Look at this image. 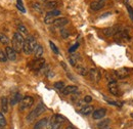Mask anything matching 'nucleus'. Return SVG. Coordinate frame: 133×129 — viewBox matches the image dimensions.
Listing matches in <instances>:
<instances>
[{"label":"nucleus","instance_id":"1","mask_svg":"<svg viewBox=\"0 0 133 129\" xmlns=\"http://www.w3.org/2000/svg\"><path fill=\"white\" fill-rule=\"evenodd\" d=\"M65 123V118L58 114H55L50 117V119L47 122L46 128L47 129H59L62 125Z\"/></svg>","mask_w":133,"mask_h":129},{"label":"nucleus","instance_id":"2","mask_svg":"<svg viewBox=\"0 0 133 129\" xmlns=\"http://www.w3.org/2000/svg\"><path fill=\"white\" fill-rule=\"evenodd\" d=\"M46 110V108L44 107V105L41 102V104H39L35 109H34L33 111H31L30 113L28 114V116H27V118H26V120H27V122L28 123H32L33 121H35L40 115L42 113H44V111Z\"/></svg>","mask_w":133,"mask_h":129},{"label":"nucleus","instance_id":"3","mask_svg":"<svg viewBox=\"0 0 133 129\" xmlns=\"http://www.w3.org/2000/svg\"><path fill=\"white\" fill-rule=\"evenodd\" d=\"M12 48L15 49L17 52H21L23 50V46H24V42H25V38L24 36L19 32H17L14 34L12 37Z\"/></svg>","mask_w":133,"mask_h":129},{"label":"nucleus","instance_id":"4","mask_svg":"<svg viewBox=\"0 0 133 129\" xmlns=\"http://www.w3.org/2000/svg\"><path fill=\"white\" fill-rule=\"evenodd\" d=\"M34 104V98L32 96H24L19 101V111H25L29 108H31Z\"/></svg>","mask_w":133,"mask_h":129},{"label":"nucleus","instance_id":"5","mask_svg":"<svg viewBox=\"0 0 133 129\" xmlns=\"http://www.w3.org/2000/svg\"><path fill=\"white\" fill-rule=\"evenodd\" d=\"M29 67L31 68V70L33 71H41L44 67H45V60L44 59H35L34 61H32L30 64H29Z\"/></svg>","mask_w":133,"mask_h":129},{"label":"nucleus","instance_id":"6","mask_svg":"<svg viewBox=\"0 0 133 129\" xmlns=\"http://www.w3.org/2000/svg\"><path fill=\"white\" fill-rule=\"evenodd\" d=\"M88 75H89L90 80L92 81V82H95V83L99 82L100 79H101V74H100V72L97 70V69H95V68L90 69Z\"/></svg>","mask_w":133,"mask_h":129},{"label":"nucleus","instance_id":"7","mask_svg":"<svg viewBox=\"0 0 133 129\" xmlns=\"http://www.w3.org/2000/svg\"><path fill=\"white\" fill-rule=\"evenodd\" d=\"M130 72L127 68H120L115 71V76H116L118 79H125L129 76Z\"/></svg>","mask_w":133,"mask_h":129},{"label":"nucleus","instance_id":"8","mask_svg":"<svg viewBox=\"0 0 133 129\" xmlns=\"http://www.w3.org/2000/svg\"><path fill=\"white\" fill-rule=\"evenodd\" d=\"M108 88H109V91L110 93H112L113 95H119V86H118V83L116 81H113V82H109L108 84Z\"/></svg>","mask_w":133,"mask_h":129},{"label":"nucleus","instance_id":"9","mask_svg":"<svg viewBox=\"0 0 133 129\" xmlns=\"http://www.w3.org/2000/svg\"><path fill=\"white\" fill-rule=\"evenodd\" d=\"M5 53L7 55V59L10 61H16L17 60V51L10 46L5 47Z\"/></svg>","mask_w":133,"mask_h":129},{"label":"nucleus","instance_id":"10","mask_svg":"<svg viewBox=\"0 0 133 129\" xmlns=\"http://www.w3.org/2000/svg\"><path fill=\"white\" fill-rule=\"evenodd\" d=\"M120 31L119 27H110V28H105L102 30V33L108 36V37H111V36H115L117 33Z\"/></svg>","mask_w":133,"mask_h":129},{"label":"nucleus","instance_id":"11","mask_svg":"<svg viewBox=\"0 0 133 129\" xmlns=\"http://www.w3.org/2000/svg\"><path fill=\"white\" fill-rule=\"evenodd\" d=\"M107 114V110L103 109V108H100V109H97L95 110L93 114H92V117L94 120H99V119H102Z\"/></svg>","mask_w":133,"mask_h":129},{"label":"nucleus","instance_id":"12","mask_svg":"<svg viewBox=\"0 0 133 129\" xmlns=\"http://www.w3.org/2000/svg\"><path fill=\"white\" fill-rule=\"evenodd\" d=\"M68 23H69V20H68L66 17H59V18L54 20L53 25H54V27H56V28H63V27H65L66 25H68Z\"/></svg>","mask_w":133,"mask_h":129},{"label":"nucleus","instance_id":"13","mask_svg":"<svg viewBox=\"0 0 133 129\" xmlns=\"http://www.w3.org/2000/svg\"><path fill=\"white\" fill-rule=\"evenodd\" d=\"M77 90H78V87L77 86H75V85H69V86H66L62 90V92L65 95H69V94H74L75 92H77Z\"/></svg>","mask_w":133,"mask_h":129},{"label":"nucleus","instance_id":"14","mask_svg":"<svg viewBox=\"0 0 133 129\" xmlns=\"http://www.w3.org/2000/svg\"><path fill=\"white\" fill-rule=\"evenodd\" d=\"M104 7V3H103V1H93V2H91V4H90V8L92 9V10H94V11H97V10H100L101 8H103Z\"/></svg>","mask_w":133,"mask_h":129},{"label":"nucleus","instance_id":"15","mask_svg":"<svg viewBox=\"0 0 133 129\" xmlns=\"http://www.w3.org/2000/svg\"><path fill=\"white\" fill-rule=\"evenodd\" d=\"M79 112H80V114L84 115V116H88V115H90V114H93L94 109H93L92 106H84V107H82V108L79 110Z\"/></svg>","mask_w":133,"mask_h":129},{"label":"nucleus","instance_id":"16","mask_svg":"<svg viewBox=\"0 0 133 129\" xmlns=\"http://www.w3.org/2000/svg\"><path fill=\"white\" fill-rule=\"evenodd\" d=\"M47 122H48V118H43V119L37 121L36 124L34 125V129H43L47 125Z\"/></svg>","mask_w":133,"mask_h":129},{"label":"nucleus","instance_id":"17","mask_svg":"<svg viewBox=\"0 0 133 129\" xmlns=\"http://www.w3.org/2000/svg\"><path fill=\"white\" fill-rule=\"evenodd\" d=\"M23 51H24V52H25L27 55H29V54L33 53V50H32V48H31V46H30V43H29V41H28V39H27V38L25 39V42H24Z\"/></svg>","mask_w":133,"mask_h":129},{"label":"nucleus","instance_id":"18","mask_svg":"<svg viewBox=\"0 0 133 129\" xmlns=\"http://www.w3.org/2000/svg\"><path fill=\"white\" fill-rule=\"evenodd\" d=\"M75 68H76L77 73H78L79 75H81V76H86V75H88V73H89V71H88L85 67L81 66V64H77Z\"/></svg>","mask_w":133,"mask_h":129},{"label":"nucleus","instance_id":"19","mask_svg":"<svg viewBox=\"0 0 133 129\" xmlns=\"http://www.w3.org/2000/svg\"><path fill=\"white\" fill-rule=\"evenodd\" d=\"M21 100H22V96H21V94L18 92H17V93L12 94L11 97H10V105L11 106H16Z\"/></svg>","mask_w":133,"mask_h":129},{"label":"nucleus","instance_id":"20","mask_svg":"<svg viewBox=\"0 0 133 129\" xmlns=\"http://www.w3.org/2000/svg\"><path fill=\"white\" fill-rule=\"evenodd\" d=\"M1 110L3 113H7L8 111V102H7V97H1Z\"/></svg>","mask_w":133,"mask_h":129},{"label":"nucleus","instance_id":"21","mask_svg":"<svg viewBox=\"0 0 133 129\" xmlns=\"http://www.w3.org/2000/svg\"><path fill=\"white\" fill-rule=\"evenodd\" d=\"M34 55H35V59H41L42 55H43V47L41 45H37L36 49L34 50Z\"/></svg>","mask_w":133,"mask_h":129},{"label":"nucleus","instance_id":"22","mask_svg":"<svg viewBox=\"0 0 133 129\" xmlns=\"http://www.w3.org/2000/svg\"><path fill=\"white\" fill-rule=\"evenodd\" d=\"M80 60V55L79 54H72L70 57H69V62H70V64H72L73 67H76L77 66V63H78V61Z\"/></svg>","mask_w":133,"mask_h":129},{"label":"nucleus","instance_id":"23","mask_svg":"<svg viewBox=\"0 0 133 129\" xmlns=\"http://www.w3.org/2000/svg\"><path fill=\"white\" fill-rule=\"evenodd\" d=\"M110 123H111V120H110V119H104L103 121H100V122L97 123V127L99 129L107 128V127H109Z\"/></svg>","mask_w":133,"mask_h":129},{"label":"nucleus","instance_id":"24","mask_svg":"<svg viewBox=\"0 0 133 129\" xmlns=\"http://www.w3.org/2000/svg\"><path fill=\"white\" fill-rule=\"evenodd\" d=\"M56 6H57V2H56V1H48V2H46V4H45V7H46L47 9H50V10L56 9Z\"/></svg>","mask_w":133,"mask_h":129},{"label":"nucleus","instance_id":"25","mask_svg":"<svg viewBox=\"0 0 133 129\" xmlns=\"http://www.w3.org/2000/svg\"><path fill=\"white\" fill-rule=\"evenodd\" d=\"M32 8H33L36 12H38V14H42V11H43L42 6L39 3H37V2H33L32 3Z\"/></svg>","mask_w":133,"mask_h":129},{"label":"nucleus","instance_id":"26","mask_svg":"<svg viewBox=\"0 0 133 129\" xmlns=\"http://www.w3.org/2000/svg\"><path fill=\"white\" fill-rule=\"evenodd\" d=\"M0 42H1L2 44H4V45H7V44L9 43V38H8L5 34L0 33Z\"/></svg>","mask_w":133,"mask_h":129},{"label":"nucleus","instance_id":"27","mask_svg":"<svg viewBox=\"0 0 133 129\" xmlns=\"http://www.w3.org/2000/svg\"><path fill=\"white\" fill-rule=\"evenodd\" d=\"M65 87L66 86H65V83L63 81H58V82H55L54 83V88H56L58 90H63Z\"/></svg>","mask_w":133,"mask_h":129},{"label":"nucleus","instance_id":"28","mask_svg":"<svg viewBox=\"0 0 133 129\" xmlns=\"http://www.w3.org/2000/svg\"><path fill=\"white\" fill-rule=\"evenodd\" d=\"M46 15H47V16H53V17H55V16H58L59 15H61V11H59L58 9H53V10H49Z\"/></svg>","mask_w":133,"mask_h":129},{"label":"nucleus","instance_id":"29","mask_svg":"<svg viewBox=\"0 0 133 129\" xmlns=\"http://www.w3.org/2000/svg\"><path fill=\"white\" fill-rule=\"evenodd\" d=\"M17 29H18V32L21 33L22 35H28V30L24 25H19Z\"/></svg>","mask_w":133,"mask_h":129},{"label":"nucleus","instance_id":"30","mask_svg":"<svg viewBox=\"0 0 133 129\" xmlns=\"http://www.w3.org/2000/svg\"><path fill=\"white\" fill-rule=\"evenodd\" d=\"M54 22V17L51 16H47L46 15V16L44 17V23L46 24V25H49V24H52Z\"/></svg>","mask_w":133,"mask_h":129},{"label":"nucleus","instance_id":"31","mask_svg":"<svg viewBox=\"0 0 133 129\" xmlns=\"http://www.w3.org/2000/svg\"><path fill=\"white\" fill-rule=\"evenodd\" d=\"M6 125V119L3 116V114L0 112V127H4Z\"/></svg>","mask_w":133,"mask_h":129},{"label":"nucleus","instance_id":"32","mask_svg":"<svg viewBox=\"0 0 133 129\" xmlns=\"http://www.w3.org/2000/svg\"><path fill=\"white\" fill-rule=\"evenodd\" d=\"M103 98L105 99V101L108 102V104H110V105H113V106H117V107H120L121 105L119 104V102H117V101H115V100H111V99H109L108 97L105 96V95H103Z\"/></svg>","mask_w":133,"mask_h":129},{"label":"nucleus","instance_id":"33","mask_svg":"<svg viewBox=\"0 0 133 129\" xmlns=\"http://www.w3.org/2000/svg\"><path fill=\"white\" fill-rule=\"evenodd\" d=\"M7 60H8V59H7L6 53L3 52V51H0V63H5Z\"/></svg>","mask_w":133,"mask_h":129},{"label":"nucleus","instance_id":"34","mask_svg":"<svg viewBox=\"0 0 133 129\" xmlns=\"http://www.w3.org/2000/svg\"><path fill=\"white\" fill-rule=\"evenodd\" d=\"M49 45H50V47H51V49H52V51H53L55 54H58V53H59V51H58L57 47L55 46V44H54L52 41H49Z\"/></svg>","mask_w":133,"mask_h":129},{"label":"nucleus","instance_id":"35","mask_svg":"<svg viewBox=\"0 0 133 129\" xmlns=\"http://www.w3.org/2000/svg\"><path fill=\"white\" fill-rule=\"evenodd\" d=\"M61 35H62L63 38H68L69 35H70V33H69V31L66 30V29H62V30H61Z\"/></svg>","mask_w":133,"mask_h":129},{"label":"nucleus","instance_id":"36","mask_svg":"<svg viewBox=\"0 0 133 129\" xmlns=\"http://www.w3.org/2000/svg\"><path fill=\"white\" fill-rule=\"evenodd\" d=\"M127 11H128V15L130 16V18L133 21V8L130 5H127Z\"/></svg>","mask_w":133,"mask_h":129},{"label":"nucleus","instance_id":"37","mask_svg":"<svg viewBox=\"0 0 133 129\" xmlns=\"http://www.w3.org/2000/svg\"><path fill=\"white\" fill-rule=\"evenodd\" d=\"M17 8L22 11V12H25V8L23 7V3H22V0H17Z\"/></svg>","mask_w":133,"mask_h":129},{"label":"nucleus","instance_id":"38","mask_svg":"<svg viewBox=\"0 0 133 129\" xmlns=\"http://www.w3.org/2000/svg\"><path fill=\"white\" fill-rule=\"evenodd\" d=\"M78 46H79V43H75V44H74V45H73L71 48L69 49V52H74L76 49L78 48Z\"/></svg>","mask_w":133,"mask_h":129},{"label":"nucleus","instance_id":"39","mask_svg":"<svg viewBox=\"0 0 133 129\" xmlns=\"http://www.w3.org/2000/svg\"><path fill=\"white\" fill-rule=\"evenodd\" d=\"M84 102L85 104H88V102H91L92 101V97L90 96V95H86V96L84 97Z\"/></svg>","mask_w":133,"mask_h":129},{"label":"nucleus","instance_id":"40","mask_svg":"<svg viewBox=\"0 0 133 129\" xmlns=\"http://www.w3.org/2000/svg\"><path fill=\"white\" fill-rule=\"evenodd\" d=\"M66 76H68L70 79H72L73 81H76V80H75V78H74V76H73V75H71L70 73H66Z\"/></svg>","mask_w":133,"mask_h":129},{"label":"nucleus","instance_id":"41","mask_svg":"<svg viewBox=\"0 0 133 129\" xmlns=\"http://www.w3.org/2000/svg\"><path fill=\"white\" fill-rule=\"evenodd\" d=\"M61 64H62V67H63L65 70H66V64H65L64 62H61Z\"/></svg>","mask_w":133,"mask_h":129},{"label":"nucleus","instance_id":"42","mask_svg":"<svg viewBox=\"0 0 133 129\" xmlns=\"http://www.w3.org/2000/svg\"><path fill=\"white\" fill-rule=\"evenodd\" d=\"M65 129H76V128H75L74 126H72V125H69V126H66Z\"/></svg>","mask_w":133,"mask_h":129},{"label":"nucleus","instance_id":"43","mask_svg":"<svg viewBox=\"0 0 133 129\" xmlns=\"http://www.w3.org/2000/svg\"><path fill=\"white\" fill-rule=\"evenodd\" d=\"M103 129H112V128H110V127H107V128H103Z\"/></svg>","mask_w":133,"mask_h":129},{"label":"nucleus","instance_id":"44","mask_svg":"<svg viewBox=\"0 0 133 129\" xmlns=\"http://www.w3.org/2000/svg\"><path fill=\"white\" fill-rule=\"evenodd\" d=\"M131 117H132V118H133V113H132V114H131Z\"/></svg>","mask_w":133,"mask_h":129},{"label":"nucleus","instance_id":"45","mask_svg":"<svg viewBox=\"0 0 133 129\" xmlns=\"http://www.w3.org/2000/svg\"><path fill=\"white\" fill-rule=\"evenodd\" d=\"M98 1H104V0H98Z\"/></svg>","mask_w":133,"mask_h":129}]
</instances>
